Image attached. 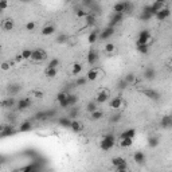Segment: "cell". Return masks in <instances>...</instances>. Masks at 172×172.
Wrapping results in <instances>:
<instances>
[{
	"mask_svg": "<svg viewBox=\"0 0 172 172\" xmlns=\"http://www.w3.org/2000/svg\"><path fill=\"white\" fill-rule=\"evenodd\" d=\"M122 16H124V14H117V12H113L112 18H110V22L108 23V27H113L114 28L117 24H120L121 20H122Z\"/></svg>",
	"mask_w": 172,
	"mask_h": 172,
	"instance_id": "12",
	"label": "cell"
},
{
	"mask_svg": "<svg viewBox=\"0 0 172 172\" xmlns=\"http://www.w3.org/2000/svg\"><path fill=\"white\" fill-rule=\"evenodd\" d=\"M141 93L144 94L145 97L151 98V100H159V98H160L159 92H156V90H153V89H144V90H141Z\"/></svg>",
	"mask_w": 172,
	"mask_h": 172,
	"instance_id": "15",
	"label": "cell"
},
{
	"mask_svg": "<svg viewBox=\"0 0 172 172\" xmlns=\"http://www.w3.org/2000/svg\"><path fill=\"white\" fill-rule=\"evenodd\" d=\"M126 160L124 157H120V156H117V157H113L112 159V164L114 165V167H117L118 164H122V163H125Z\"/></svg>",
	"mask_w": 172,
	"mask_h": 172,
	"instance_id": "43",
	"label": "cell"
},
{
	"mask_svg": "<svg viewBox=\"0 0 172 172\" xmlns=\"http://www.w3.org/2000/svg\"><path fill=\"white\" fill-rule=\"evenodd\" d=\"M124 8H125V4L124 2H118L113 6V12H117V14H124Z\"/></svg>",
	"mask_w": 172,
	"mask_h": 172,
	"instance_id": "32",
	"label": "cell"
},
{
	"mask_svg": "<svg viewBox=\"0 0 172 172\" xmlns=\"http://www.w3.org/2000/svg\"><path fill=\"white\" fill-rule=\"evenodd\" d=\"M57 114V110L50 109V110H40V112H36L34 114V120L36 121H47L52 118Z\"/></svg>",
	"mask_w": 172,
	"mask_h": 172,
	"instance_id": "3",
	"label": "cell"
},
{
	"mask_svg": "<svg viewBox=\"0 0 172 172\" xmlns=\"http://www.w3.org/2000/svg\"><path fill=\"white\" fill-rule=\"evenodd\" d=\"M32 105V100L31 98H28V97H26V98H20L19 101H16V109L18 110H27L30 106Z\"/></svg>",
	"mask_w": 172,
	"mask_h": 172,
	"instance_id": "6",
	"label": "cell"
},
{
	"mask_svg": "<svg viewBox=\"0 0 172 172\" xmlns=\"http://www.w3.org/2000/svg\"><path fill=\"white\" fill-rule=\"evenodd\" d=\"M35 27H36V23L32 22V20H31V22H27V23H26V30H27V31H34Z\"/></svg>",
	"mask_w": 172,
	"mask_h": 172,
	"instance_id": "52",
	"label": "cell"
},
{
	"mask_svg": "<svg viewBox=\"0 0 172 172\" xmlns=\"http://www.w3.org/2000/svg\"><path fill=\"white\" fill-rule=\"evenodd\" d=\"M116 171L117 172H125V171H128V163H122V164H118L116 167Z\"/></svg>",
	"mask_w": 172,
	"mask_h": 172,
	"instance_id": "46",
	"label": "cell"
},
{
	"mask_svg": "<svg viewBox=\"0 0 172 172\" xmlns=\"http://www.w3.org/2000/svg\"><path fill=\"white\" fill-rule=\"evenodd\" d=\"M137 50L140 54H148L149 51V46H147V44H143V46H137Z\"/></svg>",
	"mask_w": 172,
	"mask_h": 172,
	"instance_id": "48",
	"label": "cell"
},
{
	"mask_svg": "<svg viewBox=\"0 0 172 172\" xmlns=\"http://www.w3.org/2000/svg\"><path fill=\"white\" fill-rule=\"evenodd\" d=\"M78 114H79V109H78V108H75V106H74V108L71 109L70 114H69V117H70V118H75L77 116H78Z\"/></svg>",
	"mask_w": 172,
	"mask_h": 172,
	"instance_id": "53",
	"label": "cell"
},
{
	"mask_svg": "<svg viewBox=\"0 0 172 172\" xmlns=\"http://www.w3.org/2000/svg\"><path fill=\"white\" fill-rule=\"evenodd\" d=\"M160 124H161V128H164V129L171 128V126H172V118H171L170 114L161 117V122H160Z\"/></svg>",
	"mask_w": 172,
	"mask_h": 172,
	"instance_id": "24",
	"label": "cell"
},
{
	"mask_svg": "<svg viewBox=\"0 0 172 172\" xmlns=\"http://www.w3.org/2000/svg\"><path fill=\"white\" fill-rule=\"evenodd\" d=\"M58 65H59V59L58 58H54V59H51L50 62L47 63V67H58Z\"/></svg>",
	"mask_w": 172,
	"mask_h": 172,
	"instance_id": "50",
	"label": "cell"
},
{
	"mask_svg": "<svg viewBox=\"0 0 172 172\" xmlns=\"http://www.w3.org/2000/svg\"><path fill=\"white\" fill-rule=\"evenodd\" d=\"M153 2H157V3H163V4H165L167 0H153Z\"/></svg>",
	"mask_w": 172,
	"mask_h": 172,
	"instance_id": "58",
	"label": "cell"
},
{
	"mask_svg": "<svg viewBox=\"0 0 172 172\" xmlns=\"http://www.w3.org/2000/svg\"><path fill=\"white\" fill-rule=\"evenodd\" d=\"M122 105H124V100H122V97H120V96L114 97L109 101V106L112 109H120V108H122Z\"/></svg>",
	"mask_w": 172,
	"mask_h": 172,
	"instance_id": "13",
	"label": "cell"
},
{
	"mask_svg": "<svg viewBox=\"0 0 172 172\" xmlns=\"http://www.w3.org/2000/svg\"><path fill=\"white\" fill-rule=\"evenodd\" d=\"M104 117V112L102 110H94V112L90 113V120L92 121H98V120H101V118Z\"/></svg>",
	"mask_w": 172,
	"mask_h": 172,
	"instance_id": "28",
	"label": "cell"
},
{
	"mask_svg": "<svg viewBox=\"0 0 172 172\" xmlns=\"http://www.w3.org/2000/svg\"><path fill=\"white\" fill-rule=\"evenodd\" d=\"M2 161H3V157H2V156H0V163H2Z\"/></svg>",
	"mask_w": 172,
	"mask_h": 172,
	"instance_id": "60",
	"label": "cell"
},
{
	"mask_svg": "<svg viewBox=\"0 0 172 172\" xmlns=\"http://www.w3.org/2000/svg\"><path fill=\"white\" fill-rule=\"evenodd\" d=\"M138 18H140V20H144V22H147V20H151V19H152V18H153V15H152V14H149V12H147V11H144V10H143Z\"/></svg>",
	"mask_w": 172,
	"mask_h": 172,
	"instance_id": "38",
	"label": "cell"
},
{
	"mask_svg": "<svg viewBox=\"0 0 172 172\" xmlns=\"http://www.w3.org/2000/svg\"><path fill=\"white\" fill-rule=\"evenodd\" d=\"M42 35L43 36H50V35H52L55 32V26L54 24H46V26H43V28H42Z\"/></svg>",
	"mask_w": 172,
	"mask_h": 172,
	"instance_id": "20",
	"label": "cell"
},
{
	"mask_svg": "<svg viewBox=\"0 0 172 172\" xmlns=\"http://www.w3.org/2000/svg\"><path fill=\"white\" fill-rule=\"evenodd\" d=\"M134 136H136V130L130 128V129L124 130V132L120 134V137H118V138H134Z\"/></svg>",
	"mask_w": 172,
	"mask_h": 172,
	"instance_id": "25",
	"label": "cell"
},
{
	"mask_svg": "<svg viewBox=\"0 0 172 172\" xmlns=\"http://www.w3.org/2000/svg\"><path fill=\"white\" fill-rule=\"evenodd\" d=\"M22 57L24 58V61L26 59H31V55H32V50H28V48H24V50H22Z\"/></svg>",
	"mask_w": 172,
	"mask_h": 172,
	"instance_id": "42",
	"label": "cell"
},
{
	"mask_svg": "<svg viewBox=\"0 0 172 172\" xmlns=\"http://www.w3.org/2000/svg\"><path fill=\"white\" fill-rule=\"evenodd\" d=\"M14 61H15V62H16V63H22V62H23V61H24V58H23V57H22V54H18V55H16V57H15V59H14Z\"/></svg>",
	"mask_w": 172,
	"mask_h": 172,
	"instance_id": "56",
	"label": "cell"
},
{
	"mask_svg": "<svg viewBox=\"0 0 172 172\" xmlns=\"http://www.w3.org/2000/svg\"><path fill=\"white\" fill-rule=\"evenodd\" d=\"M88 82V79H86V77H78V78L75 79V86H84Z\"/></svg>",
	"mask_w": 172,
	"mask_h": 172,
	"instance_id": "47",
	"label": "cell"
},
{
	"mask_svg": "<svg viewBox=\"0 0 172 172\" xmlns=\"http://www.w3.org/2000/svg\"><path fill=\"white\" fill-rule=\"evenodd\" d=\"M121 120V114H113V116L112 117H110V122H112V124H116V122H118V121H120Z\"/></svg>",
	"mask_w": 172,
	"mask_h": 172,
	"instance_id": "54",
	"label": "cell"
},
{
	"mask_svg": "<svg viewBox=\"0 0 172 172\" xmlns=\"http://www.w3.org/2000/svg\"><path fill=\"white\" fill-rule=\"evenodd\" d=\"M109 97H110V92L108 89H100L97 92V96H96V101L97 104H105V102H108L109 100Z\"/></svg>",
	"mask_w": 172,
	"mask_h": 172,
	"instance_id": "5",
	"label": "cell"
},
{
	"mask_svg": "<svg viewBox=\"0 0 172 172\" xmlns=\"http://www.w3.org/2000/svg\"><path fill=\"white\" fill-rule=\"evenodd\" d=\"M170 15H171V10L168 7H163L160 11H157L156 14H155V18H156L157 20H160V22H163V20H165V19H168L170 18Z\"/></svg>",
	"mask_w": 172,
	"mask_h": 172,
	"instance_id": "7",
	"label": "cell"
},
{
	"mask_svg": "<svg viewBox=\"0 0 172 172\" xmlns=\"http://www.w3.org/2000/svg\"><path fill=\"white\" fill-rule=\"evenodd\" d=\"M125 4V8H124V14H130V12L133 11V4L129 2V0H126V2H124Z\"/></svg>",
	"mask_w": 172,
	"mask_h": 172,
	"instance_id": "40",
	"label": "cell"
},
{
	"mask_svg": "<svg viewBox=\"0 0 172 172\" xmlns=\"http://www.w3.org/2000/svg\"><path fill=\"white\" fill-rule=\"evenodd\" d=\"M113 35H114V28L106 26L104 30L100 31V34H98V38L102 39V40H106V39H109L110 36H113Z\"/></svg>",
	"mask_w": 172,
	"mask_h": 172,
	"instance_id": "11",
	"label": "cell"
},
{
	"mask_svg": "<svg viewBox=\"0 0 172 172\" xmlns=\"http://www.w3.org/2000/svg\"><path fill=\"white\" fill-rule=\"evenodd\" d=\"M133 161L136 163V164H144V163H145V155H144V152H141V151L134 152L133 153Z\"/></svg>",
	"mask_w": 172,
	"mask_h": 172,
	"instance_id": "18",
	"label": "cell"
},
{
	"mask_svg": "<svg viewBox=\"0 0 172 172\" xmlns=\"http://www.w3.org/2000/svg\"><path fill=\"white\" fill-rule=\"evenodd\" d=\"M144 78L145 79H148V81H152L156 78V70H155L153 67H147L145 69V71H144Z\"/></svg>",
	"mask_w": 172,
	"mask_h": 172,
	"instance_id": "21",
	"label": "cell"
},
{
	"mask_svg": "<svg viewBox=\"0 0 172 172\" xmlns=\"http://www.w3.org/2000/svg\"><path fill=\"white\" fill-rule=\"evenodd\" d=\"M32 129V122L30 120H26V121H23L22 124H20L19 126V130L22 133H26V132H30V130Z\"/></svg>",
	"mask_w": 172,
	"mask_h": 172,
	"instance_id": "22",
	"label": "cell"
},
{
	"mask_svg": "<svg viewBox=\"0 0 172 172\" xmlns=\"http://www.w3.org/2000/svg\"><path fill=\"white\" fill-rule=\"evenodd\" d=\"M66 2H71V0H66Z\"/></svg>",
	"mask_w": 172,
	"mask_h": 172,
	"instance_id": "61",
	"label": "cell"
},
{
	"mask_svg": "<svg viewBox=\"0 0 172 172\" xmlns=\"http://www.w3.org/2000/svg\"><path fill=\"white\" fill-rule=\"evenodd\" d=\"M94 110H97V102L96 101H90L88 105H86V112L92 113Z\"/></svg>",
	"mask_w": 172,
	"mask_h": 172,
	"instance_id": "39",
	"label": "cell"
},
{
	"mask_svg": "<svg viewBox=\"0 0 172 172\" xmlns=\"http://www.w3.org/2000/svg\"><path fill=\"white\" fill-rule=\"evenodd\" d=\"M114 144H116V137H114V134H106V136L100 141V148L102 151H109V149L113 148Z\"/></svg>",
	"mask_w": 172,
	"mask_h": 172,
	"instance_id": "2",
	"label": "cell"
},
{
	"mask_svg": "<svg viewBox=\"0 0 172 172\" xmlns=\"http://www.w3.org/2000/svg\"><path fill=\"white\" fill-rule=\"evenodd\" d=\"M98 34H100V31H98V30H94V31L90 32V34L88 35V43H90V44L96 43V40L98 38Z\"/></svg>",
	"mask_w": 172,
	"mask_h": 172,
	"instance_id": "31",
	"label": "cell"
},
{
	"mask_svg": "<svg viewBox=\"0 0 172 172\" xmlns=\"http://www.w3.org/2000/svg\"><path fill=\"white\" fill-rule=\"evenodd\" d=\"M67 101H69V106H75L78 102V96L77 94H67Z\"/></svg>",
	"mask_w": 172,
	"mask_h": 172,
	"instance_id": "36",
	"label": "cell"
},
{
	"mask_svg": "<svg viewBox=\"0 0 172 172\" xmlns=\"http://www.w3.org/2000/svg\"><path fill=\"white\" fill-rule=\"evenodd\" d=\"M98 74H100V70H98L97 67H92L88 73H86V79L90 81V82H93V81H96L98 78Z\"/></svg>",
	"mask_w": 172,
	"mask_h": 172,
	"instance_id": "16",
	"label": "cell"
},
{
	"mask_svg": "<svg viewBox=\"0 0 172 172\" xmlns=\"http://www.w3.org/2000/svg\"><path fill=\"white\" fill-rule=\"evenodd\" d=\"M20 90H22V85L11 84V85H8V88H7V93L10 94L11 97H14V96H16V94L20 93Z\"/></svg>",
	"mask_w": 172,
	"mask_h": 172,
	"instance_id": "14",
	"label": "cell"
},
{
	"mask_svg": "<svg viewBox=\"0 0 172 172\" xmlns=\"http://www.w3.org/2000/svg\"><path fill=\"white\" fill-rule=\"evenodd\" d=\"M57 101H58V104L61 108H63V109H66L69 108V101H67V93H65V92H61L57 94Z\"/></svg>",
	"mask_w": 172,
	"mask_h": 172,
	"instance_id": "9",
	"label": "cell"
},
{
	"mask_svg": "<svg viewBox=\"0 0 172 172\" xmlns=\"http://www.w3.org/2000/svg\"><path fill=\"white\" fill-rule=\"evenodd\" d=\"M46 58H47V52L42 50V48H36V50H32V55L30 61H32V62H43Z\"/></svg>",
	"mask_w": 172,
	"mask_h": 172,
	"instance_id": "4",
	"label": "cell"
},
{
	"mask_svg": "<svg viewBox=\"0 0 172 172\" xmlns=\"http://www.w3.org/2000/svg\"><path fill=\"white\" fill-rule=\"evenodd\" d=\"M22 2H23V3H28V2H30V0H22Z\"/></svg>",
	"mask_w": 172,
	"mask_h": 172,
	"instance_id": "59",
	"label": "cell"
},
{
	"mask_svg": "<svg viewBox=\"0 0 172 172\" xmlns=\"http://www.w3.org/2000/svg\"><path fill=\"white\" fill-rule=\"evenodd\" d=\"M70 129L73 130V132L78 133V132H82L84 129V124L78 120H71V124H70Z\"/></svg>",
	"mask_w": 172,
	"mask_h": 172,
	"instance_id": "19",
	"label": "cell"
},
{
	"mask_svg": "<svg viewBox=\"0 0 172 172\" xmlns=\"http://www.w3.org/2000/svg\"><path fill=\"white\" fill-rule=\"evenodd\" d=\"M57 69L55 67H46V70H44V75L47 77V78H54L57 75Z\"/></svg>",
	"mask_w": 172,
	"mask_h": 172,
	"instance_id": "35",
	"label": "cell"
},
{
	"mask_svg": "<svg viewBox=\"0 0 172 172\" xmlns=\"http://www.w3.org/2000/svg\"><path fill=\"white\" fill-rule=\"evenodd\" d=\"M58 124L63 128H69L70 129V124H71V118L70 117H61L58 120Z\"/></svg>",
	"mask_w": 172,
	"mask_h": 172,
	"instance_id": "29",
	"label": "cell"
},
{
	"mask_svg": "<svg viewBox=\"0 0 172 172\" xmlns=\"http://www.w3.org/2000/svg\"><path fill=\"white\" fill-rule=\"evenodd\" d=\"M153 43V38L151 35L149 30H141L140 34H138V38L136 40V46H143V44H147V46H151Z\"/></svg>",
	"mask_w": 172,
	"mask_h": 172,
	"instance_id": "1",
	"label": "cell"
},
{
	"mask_svg": "<svg viewBox=\"0 0 172 172\" xmlns=\"http://www.w3.org/2000/svg\"><path fill=\"white\" fill-rule=\"evenodd\" d=\"M82 73V65L78 63V62H75L74 65H73V67H71V74L73 75H78Z\"/></svg>",
	"mask_w": 172,
	"mask_h": 172,
	"instance_id": "34",
	"label": "cell"
},
{
	"mask_svg": "<svg viewBox=\"0 0 172 172\" xmlns=\"http://www.w3.org/2000/svg\"><path fill=\"white\" fill-rule=\"evenodd\" d=\"M124 79L126 81L128 85H136L137 84V77H136V74H133V73H128Z\"/></svg>",
	"mask_w": 172,
	"mask_h": 172,
	"instance_id": "27",
	"label": "cell"
},
{
	"mask_svg": "<svg viewBox=\"0 0 172 172\" xmlns=\"http://www.w3.org/2000/svg\"><path fill=\"white\" fill-rule=\"evenodd\" d=\"M31 96L36 98V100H42V98L44 97V93L43 92H40V90H32L31 92Z\"/></svg>",
	"mask_w": 172,
	"mask_h": 172,
	"instance_id": "41",
	"label": "cell"
},
{
	"mask_svg": "<svg viewBox=\"0 0 172 172\" xmlns=\"http://www.w3.org/2000/svg\"><path fill=\"white\" fill-rule=\"evenodd\" d=\"M14 26H15V22L10 18L2 20V30H4V31H11L12 28H14Z\"/></svg>",
	"mask_w": 172,
	"mask_h": 172,
	"instance_id": "17",
	"label": "cell"
},
{
	"mask_svg": "<svg viewBox=\"0 0 172 172\" xmlns=\"http://www.w3.org/2000/svg\"><path fill=\"white\" fill-rule=\"evenodd\" d=\"M128 84H126V81L125 79H120V81H118V82H117V88L118 89H121V90H124V89H126V88H128Z\"/></svg>",
	"mask_w": 172,
	"mask_h": 172,
	"instance_id": "51",
	"label": "cell"
},
{
	"mask_svg": "<svg viewBox=\"0 0 172 172\" xmlns=\"http://www.w3.org/2000/svg\"><path fill=\"white\" fill-rule=\"evenodd\" d=\"M98 61V52L96 50H90L88 52V63L89 65H94Z\"/></svg>",
	"mask_w": 172,
	"mask_h": 172,
	"instance_id": "23",
	"label": "cell"
},
{
	"mask_svg": "<svg viewBox=\"0 0 172 172\" xmlns=\"http://www.w3.org/2000/svg\"><path fill=\"white\" fill-rule=\"evenodd\" d=\"M105 51L108 52V54H112V52L116 51V46H114L113 43H106L105 44Z\"/></svg>",
	"mask_w": 172,
	"mask_h": 172,
	"instance_id": "45",
	"label": "cell"
},
{
	"mask_svg": "<svg viewBox=\"0 0 172 172\" xmlns=\"http://www.w3.org/2000/svg\"><path fill=\"white\" fill-rule=\"evenodd\" d=\"M85 20H86V26H94L96 24V15L88 12V15L85 16Z\"/></svg>",
	"mask_w": 172,
	"mask_h": 172,
	"instance_id": "33",
	"label": "cell"
},
{
	"mask_svg": "<svg viewBox=\"0 0 172 172\" xmlns=\"http://www.w3.org/2000/svg\"><path fill=\"white\" fill-rule=\"evenodd\" d=\"M8 6H10V3H8V0H0V10L4 11L7 10Z\"/></svg>",
	"mask_w": 172,
	"mask_h": 172,
	"instance_id": "55",
	"label": "cell"
},
{
	"mask_svg": "<svg viewBox=\"0 0 172 172\" xmlns=\"http://www.w3.org/2000/svg\"><path fill=\"white\" fill-rule=\"evenodd\" d=\"M67 42V35H65V34H61L57 36V43L58 44H65Z\"/></svg>",
	"mask_w": 172,
	"mask_h": 172,
	"instance_id": "44",
	"label": "cell"
},
{
	"mask_svg": "<svg viewBox=\"0 0 172 172\" xmlns=\"http://www.w3.org/2000/svg\"><path fill=\"white\" fill-rule=\"evenodd\" d=\"M16 130L12 125H3V128L0 129V137H10V136H14Z\"/></svg>",
	"mask_w": 172,
	"mask_h": 172,
	"instance_id": "8",
	"label": "cell"
},
{
	"mask_svg": "<svg viewBox=\"0 0 172 172\" xmlns=\"http://www.w3.org/2000/svg\"><path fill=\"white\" fill-rule=\"evenodd\" d=\"M15 105H16V100L14 97H7L0 101V108H3V109H11Z\"/></svg>",
	"mask_w": 172,
	"mask_h": 172,
	"instance_id": "10",
	"label": "cell"
},
{
	"mask_svg": "<svg viewBox=\"0 0 172 172\" xmlns=\"http://www.w3.org/2000/svg\"><path fill=\"white\" fill-rule=\"evenodd\" d=\"M132 144H133V138H120V143H118V145L121 148H129V147H132Z\"/></svg>",
	"mask_w": 172,
	"mask_h": 172,
	"instance_id": "30",
	"label": "cell"
},
{
	"mask_svg": "<svg viewBox=\"0 0 172 172\" xmlns=\"http://www.w3.org/2000/svg\"><path fill=\"white\" fill-rule=\"evenodd\" d=\"M84 4H85V6H86V4L89 6V4H92V0H84Z\"/></svg>",
	"mask_w": 172,
	"mask_h": 172,
	"instance_id": "57",
	"label": "cell"
},
{
	"mask_svg": "<svg viewBox=\"0 0 172 172\" xmlns=\"http://www.w3.org/2000/svg\"><path fill=\"white\" fill-rule=\"evenodd\" d=\"M159 144H160V141H159V138H157L156 136L149 137V140H148V145L151 147V148H157Z\"/></svg>",
	"mask_w": 172,
	"mask_h": 172,
	"instance_id": "37",
	"label": "cell"
},
{
	"mask_svg": "<svg viewBox=\"0 0 172 172\" xmlns=\"http://www.w3.org/2000/svg\"><path fill=\"white\" fill-rule=\"evenodd\" d=\"M75 15H77V18H85L86 15H88V11L84 10V8H79V10H77L75 11Z\"/></svg>",
	"mask_w": 172,
	"mask_h": 172,
	"instance_id": "49",
	"label": "cell"
},
{
	"mask_svg": "<svg viewBox=\"0 0 172 172\" xmlns=\"http://www.w3.org/2000/svg\"><path fill=\"white\" fill-rule=\"evenodd\" d=\"M2 12H3V11H2V10H0V14H2Z\"/></svg>",
	"mask_w": 172,
	"mask_h": 172,
	"instance_id": "62",
	"label": "cell"
},
{
	"mask_svg": "<svg viewBox=\"0 0 172 172\" xmlns=\"http://www.w3.org/2000/svg\"><path fill=\"white\" fill-rule=\"evenodd\" d=\"M16 62L15 61H4V62L0 63V70L2 71H8V70H11V67L14 66Z\"/></svg>",
	"mask_w": 172,
	"mask_h": 172,
	"instance_id": "26",
	"label": "cell"
}]
</instances>
